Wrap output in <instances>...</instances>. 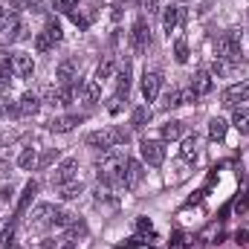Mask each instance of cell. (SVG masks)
Listing matches in <instances>:
<instances>
[{"label": "cell", "mask_w": 249, "mask_h": 249, "mask_svg": "<svg viewBox=\"0 0 249 249\" xmlns=\"http://www.w3.org/2000/svg\"><path fill=\"white\" fill-rule=\"evenodd\" d=\"M12 247H15V223H9L0 232V249H12Z\"/></svg>", "instance_id": "4dcf8cb0"}, {"label": "cell", "mask_w": 249, "mask_h": 249, "mask_svg": "<svg viewBox=\"0 0 249 249\" xmlns=\"http://www.w3.org/2000/svg\"><path fill=\"white\" fill-rule=\"evenodd\" d=\"M127 139H130V133L124 127H105V130H93L84 136V142L90 148H102V151H113L116 145H122Z\"/></svg>", "instance_id": "7a4b0ae2"}, {"label": "cell", "mask_w": 249, "mask_h": 249, "mask_svg": "<svg viewBox=\"0 0 249 249\" xmlns=\"http://www.w3.org/2000/svg\"><path fill=\"white\" fill-rule=\"evenodd\" d=\"M12 70H15L18 78H29L32 70H35L32 55H29V53H12Z\"/></svg>", "instance_id": "4fadbf2b"}, {"label": "cell", "mask_w": 249, "mask_h": 249, "mask_svg": "<svg viewBox=\"0 0 249 249\" xmlns=\"http://www.w3.org/2000/svg\"><path fill=\"white\" fill-rule=\"evenodd\" d=\"M142 177H145V168H142V162H136V160H127V165H124V174H122V186L127 188V191H133V188H139Z\"/></svg>", "instance_id": "9c48e42d"}, {"label": "cell", "mask_w": 249, "mask_h": 249, "mask_svg": "<svg viewBox=\"0 0 249 249\" xmlns=\"http://www.w3.org/2000/svg\"><path fill=\"white\" fill-rule=\"evenodd\" d=\"M35 194H38V183H26V188H23V194H20V200H18V209H15V214L18 217H23L26 214V209H29V203L35 200Z\"/></svg>", "instance_id": "e0dca14e"}, {"label": "cell", "mask_w": 249, "mask_h": 249, "mask_svg": "<svg viewBox=\"0 0 249 249\" xmlns=\"http://www.w3.org/2000/svg\"><path fill=\"white\" fill-rule=\"evenodd\" d=\"M26 6H32V0H9V9H12V12H20V9H26Z\"/></svg>", "instance_id": "74e56055"}, {"label": "cell", "mask_w": 249, "mask_h": 249, "mask_svg": "<svg viewBox=\"0 0 249 249\" xmlns=\"http://www.w3.org/2000/svg\"><path fill=\"white\" fill-rule=\"evenodd\" d=\"M41 110V102H38V96H32V93H23L20 96V102H18V113L20 116H35Z\"/></svg>", "instance_id": "d6986e66"}, {"label": "cell", "mask_w": 249, "mask_h": 249, "mask_svg": "<svg viewBox=\"0 0 249 249\" xmlns=\"http://www.w3.org/2000/svg\"><path fill=\"white\" fill-rule=\"evenodd\" d=\"M110 70H113V58H110V55H107V58H105V61L99 64V70H96V81H99V84H102V81H105V78H107V75H110Z\"/></svg>", "instance_id": "836d02e7"}, {"label": "cell", "mask_w": 249, "mask_h": 249, "mask_svg": "<svg viewBox=\"0 0 249 249\" xmlns=\"http://www.w3.org/2000/svg\"><path fill=\"white\" fill-rule=\"evenodd\" d=\"M142 3V9H148V12H157V3L160 0H139Z\"/></svg>", "instance_id": "60d3db41"}, {"label": "cell", "mask_w": 249, "mask_h": 249, "mask_svg": "<svg viewBox=\"0 0 249 249\" xmlns=\"http://www.w3.org/2000/svg\"><path fill=\"white\" fill-rule=\"evenodd\" d=\"M186 99H183V90H171V93H165V99H162V107L165 110H171V107H180Z\"/></svg>", "instance_id": "83f0119b"}, {"label": "cell", "mask_w": 249, "mask_h": 249, "mask_svg": "<svg viewBox=\"0 0 249 249\" xmlns=\"http://www.w3.org/2000/svg\"><path fill=\"white\" fill-rule=\"evenodd\" d=\"M238 102H249V81H238V84H232L223 93V105L226 107H235Z\"/></svg>", "instance_id": "7c38bea8"}, {"label": "cell", "mask_w": 249, "mask_h": 249, "mask_svg": "<svg viewBox=\"0 0 249 249\" xmlns=\"http://www.w3.org/2000/svg\"><path fill=\"white\" fill-rule=\"evenodd\" d=\"M75 90L81 93V102H84V105H96V102H99V96H102V84H99L96 78H93V81H84V84L78 81V84H75Z\"/></svg>", "instance_id": "9a60e30c"}, {"label": "cell", "mask_w": 249, "mask_h": 249, "mask_svg": "<svg viewBox=\"0 0 249 249\" xmlns=\"http://www.w3.org/2000/svg\"><path fill=\"white\" fill-rule=\"evenodd\" d=\"M55 9L72 18V12H75V3H72V0H55Z\"/></svg>", "instance_id": "d590c367"}, {"label": "cell", "mask_w": 249, "mask_h": 249, "mask_svg": "<svg viewBox=\"0 0 249 249\" xmlns=\"http://www.w3.org/2000/svg\"><path fill=\"white\" fill-rule=\"evenodd\" d=\"M183 20H186V9H183V6H168V9H165V15H162V29L168 32V38H171V32H174Z\"/></svg>", "instance_id": "5bb4252c"}, {"label": "cell", "mask_w": 249, "mask_h": 249, "mask_svg": "<svg viewBox=\"0 0 249 249\" xmlns=\"http://www.w3.org/2000/svg\"><path fill=\"white\" fill-rule=\"evenodd\" d=\"M75 168H78V160H75V157H67L61 165L53 171V177H50L53 186H64V183H70V180L75 177Z\"/></svg>", "instance_id": "30bf717a"}, {"label": "cell", "mask_w": 249, "mask_h": 249, "mask_svg": "<svg viewBox=\"0 0 249 249\" xmlns=\"http://www.w3.org/2000/svg\"><path fill=\"white\" fill-rule=\"evenodd\" d=\"M232 122H235V127H238L244 136H249V110L247 107H238L235 116H232Z\"/></svg>", "instance_id": "cb8c5ba5"}, {"label": "cell", "mask_w": 249, "mask_h": 249, "mask_svg": "<svg viewBox=\"0 0 249 249\" xmlns=\"http://www.w3.org/2000/svg\"><path fill=\"white\" fill-rule=\"evenodd\" d=\"M122 6H124V0H116V3H113V20L122 18Z\"/></svg>", "instance_id": "ab89813d"}, {"label": "cell", "mask_w": 249, "mask_h": 249, "mask_svg": "<svg viewBox=\"0 0 249 249\" xmlns=\"http://www.w3.org/2000/svg\"><path fill=\"white\" fill-rule=\"evenodd\" d=\"M55 214H58V209H55L53 203H41V206H35V209L29 212V217H26L29 232H44L47 226H53Z\"/></svg>", "instance_id": "277c9868"}, {"label": "cell", "mask_w": 249, "mask_h": 249, "mask_svg": "<svg viewBox=\"0 0 249 249\" xmlns=\"http://www.w3.org/2000/svg\"><path fill=\"white\" fill-rule=\"evenodd\" d=\"M84 235H87V226L78 220V223H72V226H70V235H67V241H70V244H78V238H84Z\"/></svg>", "instance_id": "d6a6232c"}, {"label": "cell", "mask_w": 249, "mask_h": 249, "mask_svg": "<svg viewBox=\"0 0 249 249\" xmlns=\"http://www.w3.org/2000/svg\"><path fill=\"white\" fill-rule=\"evenodd\" d=\"M191 93L194 96H206V93H212V75L209 72H194L191 75Z\"/></svg>", "instance_id": "2e32d148"}, {"label": "cell", "mask_w": 249, "mask_h": 249, "mask_svg": "<svg viewBox=\"0 0 249 249\" xmlns=\"http://www.w3.org/2000/svg\"><path fill=\"white\" fill-rule=\"evenodd\" d=\"M160 87H162V75L157 70H151V72L145 70V75H142V96H145V102H157Z\"/></svg>", "instance_id": "ba28073f"}, {"label": "cell", "mask_w": 249, "mask_h": 249, "mask_svg": "<svg viewBox=\"0 0 249 249\" xmlns=\"http://www.w3.org/2000/svg\"><path fill=\"white\" fill-rule=\"evenodd\" d=\"M180 157H183L186 162H194V160H197V136H186V139H183Z\"/></svg>", "instance_id": "7402d4cb"}, {"label": "cell", "mask_w": 249, "mask_h": 249, "mask_svg": "<svg viewBox=\"0 0 249 249\" xmlns=\"http://www.w3.org/2000/svg\"><path fill=\"white\" fill-rule=\"evenodd\" d=\"M53 44H55V41H53L47 32H38V35H35V50H38V53H50Z\"/></svg>", "instance_id": "1f68e13d"}, {"label": "cell", "mask_w": 249, "mask_h": 249, "mask_svg": "<svg viewBox=\"0 0 249 249\" xmlns=\"http://www.w3.org/2000/svg\"><path fill=\"white\" fill-rule=\"evenodd\" d=\"M226 127H229V124L223 122L220 116H214V119L209 122V139H212V142H220V139L226 136Z\"/></svg>", "instance_id": "603a6c76"}, {"label": "cell", "mask_w": 249, "mask_h": 249, "mask_svg": "<svg viewBox=\"0 0 249 249\" xmlns=\"http://www.w3.org/2000/svg\"><path fill=\"white\" fill-rule=\"evenodd\" d=\"M139 148H142V160H145L151 168H160V165L165 162V145H162V142H157V139H145Z\"/></svg>", "instance_id": "5b68a950"}, {"label": "cell", "mask_w": 249, "mask_h": 249, "mask_svg": "<svg viewBox=\"0 0 249 249\" xmlns=\"http://www.w3.org/2000/svg\"><path fill=\"white\" fill-rule=\"evenodd\" d=\"M18 165L26 168V171H29V168H38V154H35V148H26V151L18 157Z\"/></svg>", "instance_id": "d4e9b609"}, {"label": "cell", "mask_w": 249, "mask_h": 249, "mask_svg": "<svg viewBox=\"0 0 249 249\" xmlns=\"http://www.w3.org/2000/svg\"><path fill=\"white\" fill-rule=\"evenodd\" d=\"M130 41H133V53H145L151 47V29H148L145 18H136L133 32H130Z\"/></svg>", "instance_id": "52a82bcc"}, {"label": "cell", "mask_w": 249, "mask_h": 249, "mask_svg": "<svg viewBox=\"0 0 249 249\" xmlns=\"http://www.w3.org/2000/svg\"><path fill=\"white\" fill-rule=\"evenodd\" d=\"M217 58H223V61H244L241 58V32L238 29H229V32H223L220 38H217Z\"/></svg>", "instance_id": "3957f363"}, {"label": "cell", "mask_w": 249, "mask_h": 249, "mask_svg": "<svg viewBox=\"0 0 249 249\" xmlns=\"http://www.w3.org/2000/svg\"><path fill=\"white\" fill-rule=\"evenodd\" d=\"M12 75H15V70H12V55H9L6 50H0V90L9 87Z\"/></svg>", "instance_id": "ffe728a7"}, {"label": "cell", "mask_w": 249, "mask_h": 249, "mask_svg": "<svg viewBox=\"0 0 249 249\" xmlns=\"http://www.w3.org/2000/svg\"><path fill=\"white\" fill-rule=\"evenodd\" d=\"M235 244H238V247H247L249 244V229H238V232H235Z\"/></svg>", "instance_id": "8d00e7d4"}, {"label": "cell", "mask_w": 249, "mask_h": 249, "mask_svg": "<svg viewBox=\"0 0 249 249\" xmlns=\"http://www.w3.org/2000/svg\"><path fill=\"white\" fill-rule=\"evenodd\" d=\"M3 18H6V15H3V9H0V23H3Z\"/></svg>", "instance_id": "7bdbcfd3"}, {"label": "cell", "mask_w": 249, "mask_h": 249, "mask_svg": "<svg viewBox=\"0 0 249 249\" xmlns=\"http://www.w3.org/2000/svg\"><path fill=\"white\" fill-rule=\"evenodd\" d=\"M78 194H81V183H75V180L58 186V197H61V200H72V197H78Z\"/></svg>", "instance_id": "484cf974"}, {"label": "cell", "mask_w": 249, "mask_h": 249, "mask_svg": "<svg viewBox=\"0 0 249 249\" xmlns=\"http://www.w3.org/2000/svg\"><path fill=\"white\" fill-rule=\"evenodd\" d=\"M55 78H58V84H67V87H75L78 81V64L72 61V58H64L58 64V70H55Z\"/></svg>", "instance_id": "8fae6325"}, {"label": "cell", "mask_w": 249, "mask_h": 249, "mask_svg": "<svg viewBox=\"0 0 249 249\" xmlns=\"http://www.w3.org/2000/svg\"><path fill=\"white\" fill-rule=\"evenodd\" d=\"M136 226H139V232H142V235L154 229V226H151V220H145V217H139V223H136Z\"/></svg>", "instance_id": "f35d334b"}, {"label": "cell", "mask_w": 249, "mask_h": 249, "mask_svg": "<svg viewBox=\"0 0 249 249\" xmlns=\"http://www.w3.org/2000/svg\"><path fill=\"white\" fill-rule=\"evenodd\" d=\"M44 32H47V35H50L55 44L61 41V35H64V32H61V23H58L55 18H47V26H44Z\"/></svg>", "instance_id": "f1b7e54d"}, {"label": "cell", "mask_w": 249, "mask_h": 249, "mask_svg": "<svg viewBox=\"0 0 249 249\" xmlns=\"http://www.w3.org/2000/svg\"><path fill=\"white\" fill-rule=\"evenodd\" d=\"M183 130H186L183 122H168L165 127H162V139H165V142H168V139H180V136H183Z\"/></svg>", "instance_id": "4316f807"}, {"label": "cell", "mask_w": 249, "mask_h": 249, "mask_svg": "<svg viewBox=\"0 0 249 249\" xmlns=\"http://www.w3.org/2000/svg\"><path fill=\"white\" fill-rule=\"evenodd\" d=\"M174 58H177V64H186L188 61V44H186V38H177V41H174Z\"/></svg>", "instance_id": "f546056e"}, {"label": "cell", "mask_w": 249, "mask_h": 249, "mask_svg": "<svg viewBox=\"0 0 249 249\" xmlns=\"http://www.w3.org/2000/svg\"><path fill=\"white\" fill-rule=\"evenodd\" d=\"M151 122V110H148V105H139V107H133V113H130V127H145V124Z\"/></svg>", "instance_id": "44dd1931"}, {"label": "cell", "mask_w": 249, "mask_h": 249, "mask_svg": "<svg viewBox=\"0 0 249 249\" xmlns=\"http://www.w3.org/2000/svg\"><path fill=\"white\" fill-rule=\"evenodd\" d=\"M124 165H127V157L119 154V151H105L102 162H99V177L105 186L110 183H122V174H124Z\"/></svg>", "instance_id": "6da1fadb"}, {"label": "cell", "mask_w": 249, "mask_h": 249, "mask_svg": "<svg viewBox=\"0 0 249 249\" xmlns=\"http://www.w3.org/2000/svg\"><path fill=\"white\" fill-rule=\"evenodd\" d=\"M20 29H23V26H20V18H18L15 12H12V15H6V18H3V23H0V44H3V47L15 44V41L20 38Z\"/></svg>", "instance_id": "8992f818"}, {"label": "cell", "mask_w": 249, "mask_h": 249, "mask_svg": "<svg viewBox=\"0 0 249 249\" xmlns=\"http://www.w3.org/2000/svg\"><path fill=\"white\" fill-rule=\"evenodd\" d=\"M84 122V116H75V113H70V116H58V119H53L50 122V130H55V133H67V130H72L75 124Z\"/></svg>", "instance_id": "ac0fdd59"}, {"label": "cell", "mask_w": 249, "mask_h": 249, "mask_svg": "<svg viewBox=\"0 0 249 249\" xmlns=\"http://www.w3.org/2000/svg\"><path fill=\"white\" fill-rule=\"evenodd\" d=\"M55 160H58V148H50L44 157H38V168H47V165L55 162Z\"/></svg>", "instance_id": "e575fe53"}, {"label": "cell", "mask_w": 249, "mask_h": 249, "mask_svg": "<svg viewBox=\"0 0 249 249\" xmlns=\"http://www.w3.org/2000/svg\"><path fill=\"white\" fill-rule=\"evenodd\" d=\"M0 116H6V107H0Z\"/></svg>", "instance_id": "b9f144b4"}]
</instances>
